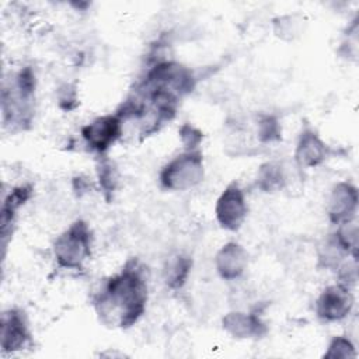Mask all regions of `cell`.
<instances>
[{
	"instance_id": "cell-10",
	"label": "cell",
	"mask_w": 359,
	"mask_h": 359,
	"mask_svg": "<svg viewBox=\"0 0 359 359\" xmlns=\"http://www.w3.org/2000/svg\"><path fill=\"white\" fill-rule=\"evenodd\" d=\"M327 157V147L323 140L316 135V132L306 129L302 132L294 160L299 168H311L321 164Z\"/></svg>"
},
{
	"instance_id": "cell-1",
	"label": "cell",
	"mask_w": 359,
	"mask_h": 359,
	"mask_svg": "<svg viewBox=\"0 0 359 359\" xmlns=\"http://www.w3.org/2000/svg\"><path fill=\"white\" fill-rule=\"evenodd\" d=\"M147 285L142 266L129 261L119 275L111 278L95 300L100 318L109 325L130 327L143 314Z\"/></svg>"
},
{
	"instance_id": "cell-9",
	"label": "cell",
	"mask_w": 359,
	"mask_h": 359,
	"mask_svg": "<svg viewBox=\"0 0 359 359\" xmlns=\"http://www.w3.org/2000/svg\"><path fill=\"white\" fill-rule=\"evenodd\" d=\"M247 251L237 243H227L216 255V269L226 280H234L244 273L247 266Z\"/></svg>"
},
{
	"instance_id": "cell-11",
	"label": "cell",
	"mask_w": 359,
	"mask_h": 359,
	"mask_svg": "<svg viewBox=\"0 0 359 359\" xmlns=\"http://www.w3.org/2000/svg\"><path fill=\"white\" fill-rule=\"evenodd\" d=\"M224 330L236 338L258 337L264 332L265 327L261 320L254 314H245L240 311L229 313L223 318Z\"/></svg>"
},
{
	"instance_id": "cell-2",
	"label": "cell",
	"mask_w": 359,
	"mask_h": 359,
	"mask_svg": "<svg viewBox=\"0 0 359 359\" xmlns=\"http://www.w3.org/2000/svg\"><path fill=\"white\" fill-rule=\"evenodd\" d=\"M91 234L88 226L77 220L69 230L59 236L53 245V255L59 266L67 269H80L90 257Z\"/></svg>"
},
{
	"instance_id": "cell-12",
	"label": "cell",
	"mask_w": 359,
	"mask_h": 359,
	"mask_svg": "<svg viewBox=\"0 0 359 359\" xmlns=\"http://www.w3.org/2000/svg\"><path fill=\"white\" fill-rule=\"evenodd\" d=\"M191 262L184 255H175L170 258L164 266V279L171 289H180L189 273Z\"/></svg>"
},
{
	"instance_id": "cell-13",
	"label": "cell",
	"mask_w": 359,
	"mask_h": 359,
	"mask_svg": "<svg viewBox=\"0 0 359 359\" xmlns=\"http://www.w3.org/2000/svg\"><path fill=\"white\" fill-rule=\"evenodd\" d=\"M257 184L265 192H273L285 188V170L280 164L266 163L261 167Z\"/></svg>"
},
{
	"instance_id": "cell-6",
	"label": "cell",
	"mask_w": 359,
	"mask_h": 359,
	"mask_svg": "<svg viewBox=\"0 0 359 359\" xmlns=\"http://www.w3.org/2000/svg\"><path fill=\"white\" fill-rule=\"evenodd\" d=\"M353 304V297L346 286H330L317 300V316L325 321H338L348 316Z\"/></svg>"
},
{
	"instance_id": "cell-17",
	"label": "cell",
	"mask_w": 359,
	"mask_h": 359,
	"mask_svg": "<svg viewBox=\"0 0 359 359\" xmlns=\"http://www.w3.org/2000/svg\"><path fill=\"white\" fill-rule=\"evenodd\" d=\"M181 139L185 144V147H188L189 150H192L194 147H196V144L201 142L202 135L199 130H196L195 128H192L191 125H184L181 128Z\"/></svg>"
},
{
	"instance_id": "cell-16",
	"label": "cell",
	"mask_w": 359,
	"mask_h": 359,
	"mask_svg": "<svg viewBox=\"0 0 359 359\" xmlns=\"http://www.w3.org/2000/svg\"><path fill=\"white\" fill-rule=\"evenodd\" d=\"M258 135L264 142H271L279 137V125L273 116H264L258 123Z\"/></svg>"
},
{
	"instance_id": "cell-8",
	"label": "cell",
	"mask_w": 359,
	"mask_h": 359,
	"mask_svg": "<svg viewBox=\"0 0 359 359\" xmlns=\"http://www.w3.org/2000/svg\"><path fill=\"white\" fill-rule=\"evenodd\" d=\"M358 208V191L348 182L334 187L328 201V215L332 223L344 224L352 222Z\"/></svg>"
},
{
	"instance_id": "cell-3",
	"label": "cell",
	"mask_w": 359,
	"mask_h": 359,
	"mask_svg": "<svg viewBox=\"0 0 359 359\" xmlns=\"http://www.w3.org/2000/svg\"><path fill=\"white\" fill-rule=\"evenodd\" d=\"M203 178L202 156L198 151H187L171 160L161 171V185L171 191H185L198 185Z\"/></svg>"
},
{
	"instance_id": "cell-4",
	"label": "cell",
	"mask_w": 359,
	"mask_h": 359,
	"mask_svg": "<svg viewBox=\"0 0 359 359\" xmlns=\"http://www.w3.org/2000/svg\"><path fill=\"white\" fill-rule=\"evenodd\" d=\"M81 136L90 149L104 153L122 136V122L118 115L100 116L81 129Z\"/></svg>"
},
{
	"instance_id": "cell-14",
	"label": "cell",
	"mask_w": 359,
	"mask_h": 359,
	"mask_svg": "<svg viewBox=\"0 0 359 359\" xmlns=\"http://www.w3.org/2000/svg\"><path fill=\"white\" fill-rule=\"evenodd\" d=\"M118 171L109 160H102L98 165V182L105 196L109 198L118 187Z\"/></svg>"
},
{
	"instance_id": "cell-15",
	"label": "cell",
	"mask_w": 359,
	"mask_h": 359,
	"mask_svg": "<svg viewBox=\"0 0 359 359\" xmlns=\"http://www.w3.org/2000/svg\"><path fill=\"white\" fill-rule=\"evenodd\" d=\"M327 358H351L355 356L353 346L349 339L344 337H337L328 346V352L325 353Z\"/></svg>"
},
{
	"instance_id": "cell-5",
	"label": "cell",
	"mask_w": 359,
	"mask_h": 359,
	"mask_svg": "<svg viewBox=\"0 0 359 359\" xmlns=\"http://www.w3.org/2000/svg\"><path fill=\"white\" fill-rule=\"evenodd\" d=\"M247 215V203L244 192L236 185H229L216 203V219L222 227L237 230Z\"/></svg>"
},
{
	"instance_id": "cell-7",
	"label": "cell",
	"mask_w": 359,
	"mask_h": 359,
	"mask_svg": "<svg viewBox=\"0 0 359 359\" xmlns=\"http://www.w3.org/2000/svg\"><path fill=\"white\" fill-rule=\"evenodd\" d=\"M31 345V334L24 314L8 310L1 318V348L4 352H17Z\"/></svg>"
}]
</instances>
